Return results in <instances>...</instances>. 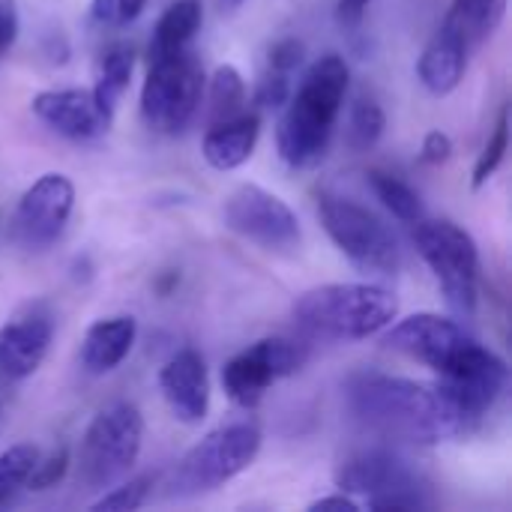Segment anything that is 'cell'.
I'll use <instances>...</instances> for the list:
<instances>
[{"mask_svg":"<svg viewBox=\"0 0 512 512\" xmlns=\"http://www.w3.org/2000/svg\"><path fill=\"white\" fill-rule=\"evenodd\" d=\"M348 408L372 435L402 444L435 447L474 432L441 384L393 375H360L348 387Z\"/></svg>","mask_w":512,"mask_h":512,"instance_id":"obj_1","label":"cell"},{"mask_svg":"<svg viewBox=\"0 0 512 512\" xmlns=\"http://www.w3.org/2000/svg\"><path fill=\"white\" fill-rule=\"evenodd\" d=\"M348 93V63L339 54H324L303 75L297 93L288 96V108L279 120L276 144L285 165L297 171L318 168L330 150L333 129Z\"/></svg>","mask_w":512,"mask_h":512,"instance_id":"obj_2","label":"cell"},{"mask_svg":"<svg viewBox=\"0 0 512 512\" xmlns=\"http://www.w3.org/2000/svg\"><path fill=\"white\" fill-rule=\"evenodd\" d=\"M399 312L396 297L369 282H339L321 285L297 297L294 321L312 339L354 342L369 339L390 327Z\"/></svg>","mask_w":512,"mask_h":512,"instance_id":"obj_3","label":"cell"},{"mask_svg":"<svg viewBox=\"0 0 512 512\" xmlns=\"http://www.w3.org/2000/svg\"><path fill=\"white\" fill-rule=\"evenodd\" d=\"M414 246L435 273L447 303L462 318H471L477 309V273L480 255L474 237L450 219H417L414 222Z\"/></svg>","mask_w":512,"mask_h":512,"instance_id":"obj_4","label":"cell"},{"mask_svg":"<svg viewBox=\"0 0 512 512\" xmlns=\"http://www.w3.org/2000/svg\"><path fill=\"white\" fill-rule=\"evenodd\" d=\"M258 453H261V432L255 426L234 423L216 429L180 459L168 489L174 498H198L216 492L219 486L243 474L258 459Z\"/></svg>","mask_w":512,"mask_h":512,"instance_id":"obj_5","label":"cell"},{"mask_svg":"<svg viewBox=\"0 0 512 512\" xmlns=\"http://www.w3.org/2000/svg\"><path fill=\"white\" fill-rule=\"evenodd\" d=\"M204 93V69L192 48L150 57L147 81L141 87V117L162 135L183 132Z\"/></svg>","mask_w":512,"mask_h":512,"instance_id":"obj_6","label":"cell"},{"mask_svg":"<svg viewBox=\"0 0 512 512\" xmlns=\"http://www.w3.org/2000/svg\"><path fill=\"white\" fill-rule=\"evenodd\" d=\"M144 417L135 405L117 402L93 417L78 450V477L87 489H108L138 462Z\"/></svg>","mask_w":512,"mask_h":512,"instance_id":"obj_7","label":"cell"},{"mask_svg":"<svg viewBox=\"0 0 512 512\" xmlns=\"http://www.w3.org/2000/svg\"><path fill=\"white\" fill-rule=\"evenodd\" d=\"M318 219L336 249L369 276H393L399 270V243L390 228L366 207L324 192L318 198Z\"/></svg>","mask_w":512,"mask_h":512,"instance_id":"obj_8","label":"cell"},{"mask_svg":"<svg viewBox=\"0 0 512 512\" xmlns=\"http://www.w3.org/2000/svg\"><path fill=\"white\" fill-rule=\"evenodd\" d=\"M303 363H306V345L285 336L261 339L225 363L222 369L225 396L240 408H255L276 381L294 375Z\"/></svg>","mask_w":512,"mask_h":512,"instance_id":"obj_9","label":"cell"},{"mask_svg":"<svg viewBox=\"0 0 512 512\" xmlns=\"http://www.w3.org/2000/svg\"><path fill=\"white\" fill-rule=\"evenodd\" d=\"M75 207V186L63 174H42L18 201L9 219V240L24 252L48 249L66 228Z\"/></svg>","mask_w":512,"mask_h":512,"instance_id":"obj_10","label":"cell"},{"mask_svg":"<svg viewBox=\"0 0 512 512\" xmlns=\"http://www.w3.org/2000/svg\"><path fill=\"white\" fill-rule=\"evenodd\" d=\"M225 225L243 240L270 249L288 252L300 243V222L294 210L273 192L243 183L225 201Z\"/></svg>","mask_w":512,"mask_h":512,"instance_id":"obj_11","label":"cell"},{"mask_svg":"<svg viewBox=\"0 0 512 512\" xmlns=\"http://www.w3.org/2000/svg\"><path fill=\"white\" fill-rule=\"evenodd\" d=\"M441 387L477 426L507 387V363L495 351L474 342L456 357L447 372H441Z\"/></svg>","mask_w":512,"mask_h":512,"instance_id":"obj_12","label":"cell"},{"mask_svg":"<svg viewBox=\"0 0 512 512\" xmlns=\"http://www.w3.org/2000/svg\"><path fill=\"white\" fill-rule=\"evenodd\" d=\"M474 342L477 339L462 324H456L444 315H435V312H420V315L399 321L384 339V345L390 351H399V354L435 369L438 375L447 372L456 363V357Z\"/></svg>","mask_w":512,"mask_h":512,"instance_id":"obj_13","label":"cell"},{"mask_svg":"<svg viewBox=\"0 0 512 512\" xmlns=\"http://www.w3.org/2000/svg\"><path fill=\"white\" fill-rule=\"evenodd\" d=\"M54 339L51 312L42 303L21 306L3 327H0V396L6 384L30 378Z\"/></svg>","mask_w":512,"mask_h":512,"instance_id":"obj_14","label":"cell"},{"mask_svg":"<svg viewBox=\"0 0 512 512\" xmlns=\"http://www.w3.org/2000/svg\"><path fill=\"white\" fill-rule=\"evenodd\" d=\"M333 483L345 495H363V498H384V495H426L420 474L408 468L405 459L387 450H366L351 459H345Z\"/></svg>","mask_w":512,"mask_h":512,"instance_id":"obj_15","label":"cell"},{"mask_svg":"<svg viewBox=\"0 0 512 512\" xmlns=\"http://www.w3.org/2000/svg\"><path fill=\"white\" fill-rule=\"evenodd\" d=\"M30 108L48 129L72 141L99 138L111 126V114L96 102L93 90H42Z\"/></svg>","mask_w":512,"mask_h":512,"instance_id":"obj_16","label":"cell"},{"mask_svg":"<svg viewBox=\"0 0 512 512\" xmlns=\"http://www.w3.org/2000/svg\"><path fill=\"white\" fill-rule=\"evenodd\" d=\"M159 390L180 423H201L210 408V381L201 354L192 348L177 351L159 372Z\"/></svg>","mask_w":512,"mask_h":512,"instance_id":"obj_17","label":"cell"},{"mask_svg":"<svg viewBox=\"0 0 512 512\" xmlns=\"http://www.w3.org/2000/svg\"><path fill=\"white\" fill-rule=\"evenodd\" d=\"M135 318L129 315H114L102 318L87 327L84 342H81V366L90 375H108L114 372L132 351L135 345Z\"/></svg>","mask_w":512,"mask_h":512,"instance_id":"obj_18","label":"cell"},{"mask_svg":"<svg viewBox=\"0 0 512 512\" xmlns=\"http://www.w3.org/2000/svg\"><path fill=\"white\" fill-rule=\"evenodd\" d=\"M261 120L258 114L243 111L240 117H231L225 123H213L204 135V159L216 171H234L243 162H249L255 144H258Z\"/></svg>","mask_w":512,"mask_h":512,"instance_id":"obj_19","label":"cell"},{"mask_svg":"<svg viewBox=\"0 0 512 512\" xmlns=\"http://www.w3.org/2000/svg\"><path fill=\"white\" fill-rule=\"evenodd\" d=\"M468 48L450 33V30H438L432 36V42L423 48L420 63H417V75L423 81V87L435 96H447L459 87V81L465 78V66H468Z\"/></svg>","mask_w":512,"mask_h":512,"instance_id":"obj_20","label":"cell"},{"mask_svg":"<svg viewBox=\"0 0 512 512\" xmlns=\"http://www.w3.org/2000/svg\"><path fill=\"white\" fill-rule=\"evenodd\" d=\"M507 0H453L444 18V30H450L468 51L480 48L504 21Z\"/></svg>","mask_w":512,"mask_h":512,"instance_id":"obj_21","label":"cell"},{"mask_svg":"<svg viewBox=\"0 0 512 512\" xmlns=\"http://www.w3.org/2000/svg\"><path fill=\"white\" fill-rule=\"evenodd\" d=\"M198 27H201V0H174L156 21L150 57H162V54L189 48Z\"/></svg>","mask_w":512,"mask_h":512,"instance_id":"obj_22","label":"cell"},{"mask_svg":"<svg viewBox=\"0 0 512 512\" xmlns=\"http://www.w3.org/2000/svg\"><path fill=\"white\" fill-rule=\"evenodd\" d=\"M132 66H135L132 48H126V45H111V48L99 57L93 96H96V102H99L111 117H114V111H117L120 96H123L126 87H129Z\"/></svg>","mask_w":512,"mask_h":512,"instance_id":"obj_23","label":"cell"},{"mask_svg":"<svg viewBox=\"0 0 512 512\" xmlns=\"http://www.w3.org/2000/svg\"><path fill=\"white\" fill-rule=\"evenodd\" d=\"M369 186H372V192H375V198L399 219V222H408V225H414L417 219H423L426 216V210H423V201H420V195L402 180V177H396V174H387V171H381V168H372L369 174Z\"/></svg>","mask_w":512,"mask_h":512,"instance_id":"obj_24","label":"cell"},{"mask_svg":"<svg viewBox=\"0 0 512 512\" xmlns=\"http://www.w3.org/2000/svg\"><path fill=\"white\" fill-rule=\"evenodd\" d=\"M246 111V81L234 66H219L210 78V99H207V117L213 123H225L231 117H240Z\"/></svg>","mask_w":512,"mask_h":512,"instance_id":"obj_25","label":"cell"},{"mask_svg":"<svg viewBox=\"0 0 512 512\" xmlns=\"http://www.w3.org/2000/svg\"><path fill=\"white\" fill-rule=\"evenodd\" d=\"M384 129H387L384 108L375 99L360 96L351 105V117H348V144H351V150H357V153L372 150L381 141Z\"/></svg>","mask_w":512,"mask_h":512,"instance_id":"obj_26","label":"cell"},{"mask_svg":"<svg viewBox=\"0 0 512 512\" xmlns=\"http://www.w3.org/2000/svg\"><path fill=\"white\" fill-rule=\"evenodd\" d=\"M39 453L33 444H15L0 453V507L15 498V492L24 489Z\"/></svg>","mask_w":512,"mask_h":512,"instance_id":"obj_27","label":"cell"},{"mask_svg":"<svg viewBox=\"0 0 512 512\" xmlns=\"http://www.w3.org/2000/svg\"><path fill=\"white\" fill-rule=\"evenodd\" d=\"M507 147H510V111L504 108L498 123H495V132L489 135V141H486V147L474 165V180H471L474 189H480L483 183H489L495 177V171L501 168V162L507 156Z\"/></svg>","mask_w":512,"mask_h":512,"instance_id":"obj_28","label":"cell"},{"mask_svg":"<svg viewBox=\"0 0 512 512\" xmlns=\"http://www.w3.org/2000/svg\"><path fill=\"white\" fill-rule=\"evenodd\" d=\"M150 486H153V477H147V474H144V477H135V480H129V483H123V486L111 489L108 495H102V498L93 504V510L96 512L138 510V507H144V501H147V495H150Z\"/></svg>","mask_w":512,"mask_h":512,"instance_id":"obj_29","label":"cell"},{"mask_svg":"<svg viewBox=\"0 0 512 512\" xmlns=\"http://www.w3.org/2000/svg\"><path fill=\"white\" fill-rule=\"evenodd\" d=\"M69 465H72V459H69V450H66V447L51 450L45 459H36V465H33V471H30L24 489H30V492H45V489L57 486V483L66 477Z\"/></svg>","mask_w":512,"mask_h":512,"instance_id":"obj_30","label":"cell"},{"mask_svg":"<svg viewBox=\"0 0 512 512\" xmlns=\"http://www.w3.org/2000/svg\"><path fill=\"white\" fill-rule=\"evenodd\" d=\"M144 6H147V0H93L90 18L99 27H126L141 15Z\"/></svg>","mask_w":512,"mask_h":512,"instance_id":"obj_31","label":"cell"},{"mask_svg":"<svg viewBox=\"0 0 512 512\" xmlns=\"http://www.w3.org/2000/svg\"><path fill=\"white\" fill-rule=\"evenodd\" d=\"M291 96V75L267 69L255 87V105L258 108H282Z\"/></svg>","mask_w":512,"mask_h":512,"instance_id":"obj_32","label":"cell"},{"mask_svg":"<svg viewBox=\"0 0 512 512\" xmlns=\"http://www.w3.org/2000/svg\"><path fill=\"white\" fill-rule=\"evenodd\" d=\"M303 63V42L300 39H279L270 54H267V69H276V72H288L294 75V69Z\"/></svg>","mask_w":512,"mask_h":512,"instance_id":"obj_33","label":"cell"},{"mask_svg":"<svg viewBox=\"0 0 512 512\" xmlns=\"http://www.w3.org/2000/svg\"><path fill=\"white\" fill-rule=\"evenodd\" d=\"M450 156H453V138L447 132H441V129L426 132L423 147H420V159L426 165H444Z\"/></svg>","mask_w":512,"mask_h":512,"instance_id":"obj_34","label":"cell"},{"mask_svg":"<svg viewBox=\"0 0 512 512\" xmlns=\"http://www.w3.org/2000/svg\"><path fill=\"white\" fill-rule=\"evenodd\" d=\"M18 39V9L12 0H0V57L15 45Z\"/></svg>","mask_w":512,"mask_h":512,"instance_id":"obj_35","label":"cell"},{"mask_svg":"<svg viewBox=\"0 0 512 512\" xmlns=\"http://www.w3.org/2000/svg\"><path fill=\"white\" fill-rule=\"evenodd\" d=\"M372 0H336V21L342 24V27H357L360 21H363V15H366V6H369Z\"/></svg>","mask_w":512,"mask_h":512,"instance_id":"obj_36","label":"cell"},{"mask_svg":"<svg viewBox=\"0 0 512 512\" xmlns=\"http://www.w3.org/2000/svg\"><path fill=\"white\" fill-rule=\"evenodd\" d=\"M312 512H318V510H345V512H354L357 510V504L342 492V495H330V498H318L312 507H309Z\"/></svg>","mask_w":512,"mask_h":512,"instance_id":"obj_37","label":"cell"},{"mask_svg":"<svg viewBox=\"0 0 512 512\" xmlns=\"http://www.w3.org/2000/svg\"><path fill=\"white\" fill-rule=\"evenodd\" d=\"M222 3V9H237L240 3H246V0H219Z\"/></svg>","mask_w":512,"mask_h":512,"instance_id":"obj_38","label":"cell"},{"mask_svg":"<svg viewBox=\"0 0 512 512\" xmlns=\"http://www.w3.org/2000/svg\"><path fill=\"white\" fill-rule=\"evenodd\" d=\"M0 408H3V396H0Z\"/></svg>","mask_w":512,"mask_h":512,"instance_id":"obj_39","label":"cell"}]
</instances>
